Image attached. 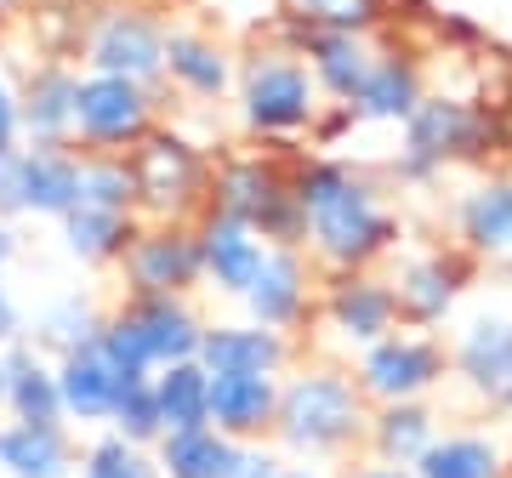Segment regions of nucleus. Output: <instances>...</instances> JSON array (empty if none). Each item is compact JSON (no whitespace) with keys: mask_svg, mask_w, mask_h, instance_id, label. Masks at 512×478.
Instances as JSON below:
<instances>
[{"mask_svg":"<svg viewBox=\"0 0 512 478\" xmlns=\"http://www.w3.org/2000/svg\"><path fill=\"white\" fill-rule=\"evenodd\" d=\"M291 188L302 211V251L319 274H353V268H387L404 245V217L387 205L376 171L348 154H313L291 160Z\"/></svg>","mask_w":512,"mask_h":478,"instance_id":"nucleus-1","label":"nucleus"},{"mask_svg":"<svg viewBox=\"0 0 512 478\" xmlns=\"http://www.w3.org/2000/svg\"><path fill=\"white\" fill-rule=\"evenodd\" d=\"M365 422L370 399L359 393L348 359L302 348V359L279 376V410L268 444L285 461L348 467L353 456H365Z\"/></svg>","mask_w":512,"mask_h":478,"instance_id":"nucleus-2","label":"nucleus"},{"mask_svg":"<svg viewBox=\"0 0 512 478\" xmlns=\"http://www.w3.org/2000/svg\"><path fill=\"white\" fill-rule=\"evenodd\" d=\"M512 171V126L501 103L467 92H433L416 103V114L399 126V148L387 160V177L399 188H433L444 171Z\"/></svg>","mask_w":512,"mask_h":478,"instance_id":"nucleus-3","label":"nucleus"},{"mask_svg":"<svg viewBox=\"0 0 512 478\" xmlns=\"http://www.w3.org/2000/svg\"><path fill=\"white\" fill-rule=\"evenodd\" d=\"M234 126L245 143L268 148H302L325 97L313 86L308 63L285 46L279 35L239 40V74H234Z\"/></svg>","mask_w":512,"mask_h":478,"instance_id":"nucleus-4","label":"nucleus"},{"mask_svg":"<svg viewBox=\"0 0 512 478\" xmlns=\"http://www.w3.org/2000/svg\"><path fill=\"white\" fill-rule=\"evenodd\" d=\"M302 148H268V143H234L211 154V194L205 211L245 222L262 245L302 251V211L291 188V160Z\"/></svg>","mask_w":512,"mask_h":478,"instance_id":"nucleus-5","label":"nucleus"},{"mask_svg":"<svg viewBox=\"0 0 512 478\" xmlns=\"http://www.w3.org/2000/svg\"><path fill=\"white\" fill-rule=\"evenodd\" d=\"M205 336V313L194 296H114L97 348L126 382H148L154 370L194 359Z\"/></svg>","mask_w":512,"mask_h":478,"instance_id":"nucleus-6","label":"nucleus"},{"mask_svg":"<svg viewBox=\"0 0 512 478\" xmlns=\"http://www.w3.org/2000/svg\"><path fill=\"white\" fill-rule=\"evenodd\" d=\"M171 12L160 0H92L80 40H74V63L86 74H126L137 86H160L165 92V40H171Z\"/></svg>","mask_w":512,"mask_h":478,"instance_id":"nucleus-7","label":"nucleus"},{"mask_svg":"<svg viewBox=\"0 0 512 478\" xmlns=\"http://www.w3.org/2000/svg\"><path fill=\"white\" fill-rule=\"evenodd\" d=\"M211 154L217 143L194 137L177 120H160L131 148V183H137V217L143 222H194L211 194Z\"/></svg>","mask_w":512,"mask_h":478,"instance_id":"nucleus-8","label":"nucleus"},{"mask_svg":"<svg viewBox=\"0 0 512 478\" xmlns=\"http://www.w3.org/2000/svg\"><path fill=\"white\" fill-rule=\"evenodd\" d=\"M387 331H399V302L382 268H353V274H325L319 279V302H313V353H336L353 359L359 348L382 342Z\"/></svg>","mask_w":512,"mask_h":478,"instance_id":"nucleus-9","label":"nucleus"},{"mask_svg":"<svg viewBox=\"0 0 512 478\" xmlns=\"http://www.w3.org/2000/svg\"><path fill=\"white\" fill-rule=\"evenodd\" d=\"M382 274H387V285H393V302H399V325H410V331H444V325L456 319L461 296L478 285L484 262L467 257L456 239H450V245L433 239V245H421V251L393 257Z\"/></svg>","mask_w":512,"mask_h":478,"instance_id":"nucleus-10","label":"nucleus"},{"mask_svg":"<svg viewBox=\"0 0 512 478\" xmlns=\"http://www.w3.org/2000/svg\"><path fill=\"white\" fill-rule=\"evenodd\" d=\"M165 120V92L126 74H86L74 92V148L80 154H131Z\"/></svg>","mask_w":512,"mask_h":478,"instance_id":"nucleus-11","label":"nucleus"},{"mask_svg":"<svg viewBox=\"0 0 512 478\" xmlns=\"http://www.w3.org/2000/svg\"><path fill=\"white\" fill-rule=\"evenodd\" d=\"M353 382L370 405H399V399H439L450 387V348L439 331H387L348 359Z\"/></svg>","mask_w":512,"mask_h":478,"instance_id":"nucleus-12","label":"nucleus"},{"mask_svg":"<svg viewBox=\"0 0 512 478\" xmlns=\"http://www.w3.org/2000/svg\"><path fill=\"white\" fill-rule=\"evenodd\" d=\"M80 205V148L18 143L0 160V217L57 222Z\"/></svg>","mask_w":512,"mask_h":478,"instance_id":"nucleus-13","label":"nucleus"},{"mask_svg":"<svg viewBox=\"0 0 512 478\" xmlns=\"http://www.w3.org/2000/svg\"><path fill=\"white\" fill-rule=\"evenodd\" d=\"M120 296H200L205 262L194 222H137L126 257L114 262Z\"/></svg>","mask_w":512,"mask_h":478,"instance_id":"nucleus-14","label":"nucleus"},{"mask_svg":"<svg viewBox=\"0 0 512 478\" xmlns=\"http://www.w3.org/2000/svg\"><path fill=\"white\" fill-rule=\"evenodd\" d=\"M450 387H461L484 416L512 422V319L507 313H478L450 342Z\"/></svg>","mask_w":512,"mask_h":478,"instance_id":"nucleus-15","label":"nucleus"},{"mask_svg":"<svg viewBox=\"0 0 512 478\" xmlns=\"http://www.w3.org/2000/svg\"><path fill=\"white\" fill-rule=\"evenodd\" d=\"M319 279H325V274H319V268L308 262V251H285V245H268V257H262L256 279L245 285V296H239V313L308 348L313 302H319Z\"/></svg>","mask_w":512,"mask_h":478,"instance_id":"nucleus-16","label":"nucleus"},{"mask_svg":"<svg viewBox=\"0 0 512 478\" xmlns=\"http://www.w3.org/2000/svg\"><path fill=\"white\" fill-rule=\"evenodd\" d=\"M239 40L211 23H171L165 40V97H183L188 109H217L234 97Z\"/></svg>","mask_w":512,"mask_h":478,"instance_id":"nucleus-17","label":"nucleus"},{"mask_svg":"<svg viewBox=\"0 0 512 478\" xmlns=\"http://www.w3.org/2000/svg\"><path fill=\"white\" fill-rule=\"evenodd\" d=\"M433 92V80H427V57H421V46L410 35H376V57H370V74L365 86L353 92L348 109L359 114V126H393L399 131L410 114H416V103Z\"/></svg>","mask_w":512,"mask_h":478,"instance_id":"nucleus-18","label":"nucleus"},{"mask_svg":"<svg viewBox=\"0 0 512 478\" xmlns=\"http://www.w3.org/2000/svg\"><path fill=\"white\" fill-rule=\"evenodd\" d=\"M211 376H285L302 359V342L268 331L256 319H205L200 353H194Z\"/></svg>","mask_w":512,"mask_h":478,"instance_id":"nucleus-19","label":"nucleus"},{"mask_svg":"<svg viewBox=\"0 0 512 478\" xmlns=\"http://www.w3.org/2000/svg\"><path fill=\"white\" fill-rule=\"evenodd\" d=\"M74 92H80V63L69 57H40L18 74V126L23 143L74 148Z\"/></svg>","mask_w":512,"mask_h":478,"instance_id":"nucleus-20","label":"nucleus"},{"mask_svg":"<svg viewBox=\"0 0 512 478\" xmlns=\"http://www.w3.org/2000/svg\"><path fill=\"white\" fill-rule=\"evenodd\" d=\"M450 228H456L461 251L478 257L484 268L507 262L512 257V171H478L473 183L456 194Z\"/></svg>","mask_w":512,"mask_h":478,"instance_id":"nucleus-21","label":"nucleus"},{"mask_svg":"<svg viewBox=\"0 0 512 478\" xmlns=\"http://www.w3.org/2000/svg\"><path fill=\"white\" fill-rule=\"evenodd\" d=\"M126 393V376L103 359V348H80L57 359V399H63V427L69 433H103Z\"/></svg>","mask_w":512,"mask_h":478,"instance_id":"nucleus-22","label":"nucleus"},{"mask_svg":"<svg viewBox=\"0 0 512 478\" xmlns=\"http://www.w3.org/2000/svg\"><path fill=\"white\" fill-rule=\"evenodd\" d=\"M194 234H200L205 291H217V296H228V302H239V296H245V285L256 279V268H262V257H268V245H262L245 222L217 217V211H200V217H194Z\"/></svg>","mask_w":512,"mask_h":478,"instance_id":"nucleus-23","label":"nucleus"},{"mask_svg":"<svg viewBox=\"0 0 512 478\" xmlns=\"http://www.w3.org/2000/svg\"><path fill=\"white\" fill-rule=\"evenodd\" d=\"M0 376H6V422H40L63 427V399H57V359L23 336L12 348H0Z\"/></svg>","mask_w":512,"mask_h":478,"instance_id":"nucleus-24","label":"nucleus"},{"mask_svg":"<svg viewBox=\"0 0 512 478\" xmlns=\"http://www.w3.org/2000/svg\"><path fill=\"white\" fill-rule=\"evenodd\" d=\"M444 433V416L433 399H399V405H370L365 456L387 467H416L421 450Z\"/></svg>","mask_w":512,"mask_h":478,"instance_id":"nucleus-25","label":"nucleus"},{"mask_svg":"<svg viewBox=\"0 0 512 478\" xmlns=\"http://www.w3.org/2000/svg\"><path fill=\"white\" fill-rule=\"evenodd\" d=\"M279 376H211V427L234 444H262L274 433Z\"/></svg>","mask_w":512,"mask_h":478,"instance_id":"nucleus-26","label":"nucleus"},{"mask_svg":"<svg viewBox=\"0 0 512 478\" xmlns=\"http://www.w3.org/2000/svg\"><path fill=\"white\" fill-rule=\"evenodd\" d=\"M74 467H80V444L69 427L0 416V478H74Z\"/></svg>","mask_w":512,"mask_h":478,"instance_id":"nucleus-27","label":"nucleus"},{"mask_svg":"<svg viewBox=\"0 0 512 478\" xmlns=\"http://www.w3.org/2000/svg\"><path fill=\"white\" fill-rule=\"evenodd\" d=\"M103 319H109V308H103L92 291H57L52 302H40L35 319H23V336H29L46 359H69V353H80V348H97Z\"/></svg>","mask_w":512,"mask_h":478,"instance_id":"nucleus-28","label":"nucleus"},{"mask_svg":"<svg viewBox=\"0 0 512 478\" xmlns=\"http://www.w3.org/2000/svg\"><path fill=\"white\" fill-rule=\"evenodd\" d=\"M416 478H507V439L490 427H444L410 467Z\"/></svg>","mask_w":512,"mask_h":478,"instance_id":"nucleus-29","label":"nucleus"},{"mask_svg":"<svg viewBox=\"0 0 512 478\" xmlns=\"http://www.w3.org/2000/svg\"><path fill=\"white\" fill-rule=\"evenodd\" d=\"M143 217H126V211H97V205H74L69 217H57V245L63 257L80 262V268H109L126 257L131 234H137Z\"/></svg>","mask_w":512,"mask_h":478,"instance_id":"nucleus-30","label":"nucleus"},{"mask_svg":"<svg viewBox=\"0 0 512 478\" xmlns=\"http://www.w3.org/2000/svg\"><path fill=\"white\" fill-rule=\"evenodd\" d=\"M154 405H160L165 433H188V427H211V370L200 359H177L148 376Z\"/></svg>","mask_w":512,"mask_h":478,"instance_id":"nucleus-31","label":"nucleus"},{"mask_svg":"<svg viewBox=\"0 0 512 478\" xmlns=\"http://www.w3.org/2000/svg\"><path fill=\"white\" fill-rule=\"evenodd\" d=\"M279 12L302 29H336L365 40L393 29V0H279Z\"/></svg>","mask_w":512,"mask_h":478,"instance_id":"nucleus-32","label":"nucleus"},{"mask_svg":"<svg viewBox=\"0 0 512 478\" xmlns=\"http://www.w3.org/2000/svg\"><path fill=\"white\" fill-rule=\"evenodd\" d=\"M160 478H228L234 439H222L217 427H188V433H165L154 444Z\"/></svg>","mask_w":512,"mask_h":478,"instance_id":"nucleus-33","label":"nucleus"},{"mask_svg":"<svg viewBox=\"0 0 512 478\" xmlns=\"http://www.w3.org/2000/svg\"><path fill=\"white\" fill-rule=\"evenodd\" d=\"M74 478H160V461L148 444H131L120 433H92V439L80 444V467Z\"/></svg>","mask_w":512,"mask_h":478,"instance_id":"nucleus-34","label":"nucleus"},{"mask_svg":"<svg viewBox=\"0 0 512 478\" xmlns=\"http://www.w3.org/2000/svg\"><path fill=\"white\" fill-rule=\"evenodd\" d=\"M80 205L137 217V183L126 154H80Z\"/></svg>","mask_w":512,"mask_h":478,"instance_id":"nucleus-35","label":"nucleus"},{"mask_svg":"<svg viewBox=\"0 0 512 478\" xmlns=\"http://www.w3.org/2000/svg\"><path fill=\"white\" fill-rule=\"evenodd\" d=\"M109 433H120V439H131V444H148V450L165 439L154 387H148V382H126V393H120V405H114V416H109Z\"/></svg>","mask_w":512,"mask_h":478,"instance_id":"nucleus-36","label":"nucleus"},{"mask_svg":"<svg viewBox=\"0 0 512 478\" xmlns=\"http://www.w3.org/2000/svg\"><path fill=\"white\" fill-rule=\"evenodd\" d=\"M427 40H439L444 57H473L490 46V29L473 18H461V12H433V23H427Z\"/></svg>","mask_w":512,"mask_h":478,"instance_id":"nucleus-37","label":"nucleus"},{"mask_svg":"<svg viewBox=\"0 0 512 478\" xmlns=\"http://www.w3.org/2000/svg\"><path fill=\"white\" fill-rule=\"evenodd\" d=\"M353 131H359V114H353L348 103H325V109H319V120H313V131H308V143H302V148H313V154H342Z\"/></svg>","mask_w":512,"mask_h":478,"instance_id":"nucleus-38","label":"nucleus"},{"mask_svg":"<svg viewBox=\"0 0 512 478\" xmlns=\"http://www.w3.org/2000/svg\"><path fill=\"white\" fill-rule=\"evenodd\" d=\"M285 473V456L274 444H234V461H228V478H279Z\"/></svg>","mask_w":512,"mask_h":478,"instance_id":"nucleus-39","label":"nucleus"},{"mask_svg":"<svg viewBox=\"0 0 512 478\" xmlns=\"http://www.w3.org/2000/svg\"><path fill=\"white\" fill-rule=\"evenodd\" d=\"M23 143V126H18V80L0 74V160Z\"/></svg>","mask_w":512,"mask_h":478,"instance_id":"nucleus-40","label":"nucleus"},{"mask_svg":"<svg viewBox=\"0 0 512 478\" xmlns=\"http://www.w3.org/2000/svg\"><path fill=\"white\" fill-rule=\"evenodd\" d=\"M12 342H23V308L6 285V274H0V348H12Z\"/></svg>","mask_w":512,"mask_h":478,"instance_id":"nucleus-41","label":"nucleus"},{"mask_svg":"<svg viewBox=\"0 0 512 478\" xmlns=\"http://www.w3.org/2000/svg\"><path fill=\"white\" fill-rule=\"evenodd\" d=\"M336 478H416L410 467H387V461H370V456H353Z\"/></svg>","mask_w":512,"mask_h":478,"instance_id":"nucleus-42","label":"nucleus"},{"mask_svg":"<svg viewBox=\"0 0 512 478\" xmlns=\"http://www.w3.org/2000/svg\"><path fill=\"white\" fill-rule=\"evenodd\" d=\"M12 262H18V222L0 217V274H6Z\"/></svg>","mask_w":512,"mask_h":478,"instance_id":"nucleus-43","label":"nucleus"},{"mask_svg":"<svg viewBox=\"0 0 512 478\" xmlns=\"http://www.w3.org/2000/svg\"><path fill=\"white\" fill-rule=\"evenodd\" d=\"M279 478H330L325 467H308V461H285V473Z\"/></svg>","mask_w":512,"mask_h":478,"instance_id":"nucleus-44","label":"nucleus"},{"mask_svg":"<svg viewBox=\"0 0 512 478\" xmlns=\"http://www.w3.org/2000/svg\"><path fill=\"white\" fill-rule=\"evenodd\" d=\"M29 12V0H0V23H18Z\"/></svg>","mask_w":512,"mask_h":478,"instance_id":"nucleus-45","label":"nucleus"},{"mask_svg":"<svg viewBox=\"0 0 512 478\" xmlns=\"http://www.w3.org/2000/svg\"><path fill=\"white\" fill-rule=\"evenodd\" d=\"M495 103H501V114H507V126H512V74H507V86H501V97H495Z\"/></svg>","mask_w":512,"mask_h":478,"instance_id":"nucleus-46","label":"nucleus"},{"mask_svg":"<svg viewBox=\"0 0 512 478\" xmlns=\"http://www.w3.org/2000/svg\"><path fill=\"white\" fill-rule=\"evenodd\" d=\"M0 416H6V376H0Z\"/></svg>","mask_w":512,"mask_h":478,"instance_id":"nucleus-47","label":"nucleus"},{"mask_svg":"<svg viewBox=\"0 0 512 478\" xmlns=\"http://www.w3.org/2000/svg\"><path fill=\"white\" fill-rule=\"evenodd\" d=\"M507 478H512V439H507Z\"/></svg>","mask_w":512,"mask_h":478,"instance_id":"nucleus-48","label":"nucleus"}]
</instances>
